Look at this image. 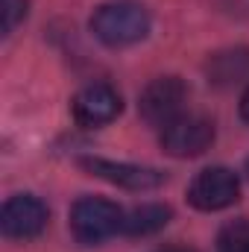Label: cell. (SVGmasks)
Instances as JSON below:
<instances>
[{"instance_id": "obj_1", "label": "cell", "mask_w": 249, "mask_h": 252, "mask_svg": "<svg viewBox=\"0 0 249 252\" xmlns=\"http://www.w3.org/2000/svg\"><path fill=\"white\" fill-rule=\"evenodd\" d=\"M91 32L106 47H132L150 32V12L135 0H112L94 9Z\"/></svg>"}, {"instance_id": "obj_6", "label": "cell", "mask_w": 249, "mask_h": 252, "mask_svg": "<svg viewBox=\"0 0 249 252\" xmlns=\"http://www.w3.org/2000/svg\"><path fill=\"white\" fill-rule=\"evenodd\" d=\"M47 220H50L47 205L38 196H32V193L9 196L3 202V211H0L3 235L12 238V241H32V238H38L47 229Z\"/></svg>"}, {"instance_id": "obj_4", "label": "cell", "mask_w": 249, "mask_h": 252, "mask_svg": "<svg viewBox=\"0 0 249 252\" xmlns=\"http://www.w3.org/2000/svg\"><path fill=\"white\" fill-rule=\"evenodd\" d=\"M214 144V124L202 115H179L161 126V150L173 158H196Z\"/></svg>"}, {"instance_id": "obj_11", "label": "cell", "mask_w": 249, "mask_h": 252, "mask_svg": "<svg viewBox=\"0 0 249 252\" xmlns=\"http://www.w3.org/2000/svg\"><path fill=\"white\" fill-rule=\"evenodd\" d=\"M220 252H249V223L229 226L220 238Z\"/></svg>"}, {"instance_id": "obj_8", "label": "cell", "mask_w": 249, "mask_h": 252, "mask_svg": "<svg viewBox=\"0 0 249 252\" xmlns=\"http://www.w3.org/2000/svg\"><path fill=\"white\" fill-rule=\"evenodd\" d=\"M70 112H73L79 126H91L94 129V126L112 124L124 112V100L109 82H91V85L76 91V97L70 103Z\"/></svg>"}, {"instance_id": "obj_12", "label": "cell", "mask_w": 249, "mask_h": 252, "mask_svg": "<svg viewBox=\"0 0 249 252\" xmlns=\"http://www.w3.org/2000/svg\"><path fill=\"white\" fill-rule=\"evenodd\" d=\"M27 18V0H3V35H9Z\"/></svg>"}, {"instance_id": "obj_9", "label": "cell", "mask_w": 249, "mask_h": 252, "mask_svg": "<svg viewBox=\"0 0 249 252\" xmlns=\"http://www.w3.org/2000/svg\"><path fill=\"white\" fill-rule=\"evenodd\" d=\"M208 76L217 85H235V82H247L249 79V50H226L211 56L208 62Z\"/></svg>"}, {"instance_id": "obj_13", "label": "cell", "mask_w": 249, "mask_h": 252, "mask_svg": "<svg viewBox=\"0 0 249 252\" xmlns=\"http://www.w3.org/2000/svg\"><path fill=\"white\" fill-rule=\"evenodd\" d=\"M241 118L249 124V88L244 91V97H241Z\"/></svg>"}, {"instance_id": "obj_5", "label": "cell", "mask_w": 249, "mask_h": 252, "mask_svg": "<svg viewBox=\"0 0 249 252\" xmlns=\"http://www.w3.org/2000/svg\"><path fill=\"white\" fill-rule=\"evenodd\" d=\"M241 196V182L229 167H208L193 176L187 188V202L196 211H223Z\"/></svg>"}, {"instance_id": "obj_7", "label": "cell", "mask_w": 249, "mask_h": 252, "mask_svg": "<svg viewBox=\"0 0 249 252\" xmlns=\"http://www.w3.org/2000/svg\"><path fill=\"white\" fill-rule=\"evenodd\" d=\"M79 167H85L91 176L118 185L126 190H153L164 182V173L156 167H141V164H129V161H112V158H100V156H82Z\"/></svg>"}, {"instance_id": "obj_2", "label": "cell", "mask_w": 249, "mask_h": 252, "mask_svg": "<svg viewBox=\"0 0 249 252\" xmlns=\"http://www.w3.org/2000/svg\"><path fill=\"white\" fill-rule=\"evenodd\" d=\"M124 208L118 202L100 199V196H82L70 208V232L85 247L103 244L106 238L124 232Z\"/></svg>"}, {"instance_id": "obj_3", "label": "cell", "mask_w": 249, "mask_h": 252, "mask_svg": "<svg viewBox=\"0 0 249 252\" xmlns=\"http://www.w3.org/2000/svg\"><path fill=\"white\" fill-rule=\"evenodd\" d=\"M185 100H187V85L179 76H158L153 79L141 97H138V115L150 126H167L185 115Z\"/></svg>"}, {"instance_id": "obj_10", "label": "cell", "mask_w": 249, "mask_h": 252, "mask_svg": "<svg viewBox=\"0 0 249 252\" xmlns=\"http://www.w3.org/2000/svg\"><path fill=\"white\" fill-rule=\"evenodd\" d=\"M170 208L167 205H161V202H147V205H141V208H135V211H129L124 220V235H153V232H161L167 223H170Z\"/></svg>"}]
</instances>
